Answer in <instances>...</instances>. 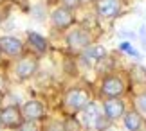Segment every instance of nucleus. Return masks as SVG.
Listing matches in <instances>:
<instances>
[{
  "label": "nucleus",
  "instance_id": "18",
  "mask_svg": "<svg viewBox=\"0 0 146 131\" xmlns=\"http://www.w3.org/2000/svg\"><path fill=\"white\" fill-rule=\"evenodd\" d=\"M141 39H143V43H144V49H146V31L141 29Z\"/></svg>",
  "mask_w": 146,
  "mask_h": 131
},
{
  "label": "nucleus",
  "instance_id": "1",
  "mask_svg": "<svg viewBox=\"0 0 146 131\" xmlns=\"http://www.w3.org/2000/svg\"><path fill=\"white\" fill-rule=\"evenodd\" d=\"M36 72H38V59L33 58V56L20 58L13 66V74L18 81H27V79H31Z\"/></svg>",
  "mask_w": 146,
  "mask_h": 131
},
{
  "label": "nucleus",
  "instance_id": "19",
  "mask_svg": "<svg viewBox=\"0 0 146 131\" xmlns=\"http://www.w3.org/2000/svg\"><path fill=\"white\" fill-rule=\"evenodd\" d=\"M101 131H114V129H110V128H105V129H101Z\"/></svg>",
  "mask_w": 146,
  "mask_h": 131
},
{
  "label": "nucleus",
  "instance_id": "9",
  "mask_svg": "<svg viewBox=\"0 0 146 131\" xmlns=\"http://www.w3.org/2000/svg\"><path fill=\"white\" fill-rule=\"evenodd\" d=\"M103 113L108 120H117L125 115V102H123L119 97L114 99H106L103 102Z\"/></svg>",
  "mask_w": 146,
  "mask_h": 131
},
{
  "label": "nucleus",
  "instance_id": "14",
  "mask_svg": "<svg viewBox=\"0 0 146 131\" xmlns=\"http://www.w3.org/2000/svg\"><path fill=\"white\" fill-rule=\"evenodd\" d=\"M119 50H123L125 54L133 56V58H139V52L132 47V43H130V41H121V43H119Z\"/></svg>",
  "mask_w": 146,
  "mask_h": 131
},
{
  "label": "nucleus",
  "instance_id": "15",
  "mask_svg": "<svg viewBox=\"0 0 146 131\" xmlns=\"http://www.w3.org/2000/svg\"><path fill=\"white\" fill-rule=\"evenodd\" d=\"M135 106H137L139 113H143V115H146V92L139 93L137 97H135Z\"/></svg>",
  "mask_w": 146,
  "mask_h": 131
},
{
  "label": "nucleus",
  "instance_id": "17",
  "mask_svg": "<svg viewBox=\"0 0 146 131\" xmlns=\"http://www.w3.org/2000/svg\"><path fill=\"white\" fill-rule=\"evenodd\" d=\"M4 90H5V77L0 74V93H2Z\"/></svg>",
  "mask_w": 146,
  "mask_h": 131
},
{
  "label": "nucleus",
  "instance_id": "4",
  "mask_svg": "<svg viewBox=\"0 0 146 131\" xmlns=\"http://www.w3.org/2000/svg\"><path fill=\"white\" fill-rule=\"evenodd\" d=\"M0 120L5 129H18L24 124V115H22V110L18 106L9 104L0 111Z\"/></svg>",
  "mask_w": 146,
  "mask_h": 131
},
{
  "label": "nucleus",
  "instance_id": "11",
  "mask_svg": "<svg viewBox=\"0 0 146 131\" xmlns=\"http://www.w3.org/2000/svg\"><path fill=\"white\" fill-rule=\"evenodd\" d=\"M106 58V49L103 45H88V47L83 50V59L87 61L88 65L92 63H99Z\"/></svg>",
  "mask_w": 146,
  "mask_h": 131
},
{
  "label": "nucleus",
  "instance_id": "2",
  "mask_svg": "<svg viewBox=\"0 0 146 131\" xmlns=\"http://www.w3.org/2000/svg\"><path fill=\"white\" fill-rule=\"evenodd\" d=\"M65 41L69 45V49L72 50H78V52H83L88 45H92V38H90V32L87 29H83V27H76V29H72L67 32L65 36Z\"/></svg>",
  "mask_w": 146,
  "mask_h": 131
},
{
  "label": "nucleus",
  "instance_id": "8",
  "mask_svg": "<svg viewBox=\"0 0 146 131\" xmlns=\"http://www.w3.org/2000/svg\"><path fill=\"white\" fill-rule=\"evenodd\" d=\"M0 50L7 58H18L24 52V43L16 36H2L0 38Z\"/></svg>",
  "mask_w": 146,
  "mask_h": 131
},
{
  "label": "nucleus",
  "instance_id": "16",
  "mask_svg": "<svg viewBox=\"0 0 146 131\" xmlns=\"http://www.w3.org/2000/svg\"><path fill=\"white\" fill-rule=\"evenodd\" d=\"M80 4H81V0H61V5L67 9H76V7H80Z\"/></svg>",
  "mask_w": 146,
  "mask_h": 131
},
{
  "label": "nucleus",
  "instance_id": "12",
  "mask_svg": "<svg viewBox=\"0 0 146 131\" xmlns=\"http://www.w3.org/2000/svg\"><path fill=\"white\" fill-rule=\"evenodd\" d=\"M123 122H125V128L128 131H141L143 126H144V120L141 117V113L132 110V111H126L123 115Z\"/></svg>",
  "mask_w": 146,
  "mask_h": 131
},
{
  "label": "nucleus",
  "instance_id": "6",
  "mask_svg": "<svg viewBox=\"0 0 146 131\" xmlns=\"http://www.w3.org/2000/svg\"><path fill=\"white\" fill-rule=\"evenodd\" d=\"M49 16H50V24H52L56 29H61V31L69 29V27L74 24V14H72V11L63 7V5L52 9V13Z\"/></svg>",
  "mask_w": 146,
  "mask_h": 131
},
{
  "label": "nucleus",
  "instance_id": "20",
  "mask_svg": "<svg viewBox=\"0 0 146 131\" xmlns=\"http://www.w3.org/2000/svg\"><path fill=\"white\" fill-rule=\"evenodd\" d=\"M2 56H4V54H2V50H0V61H2Z\"/></svg>",
  "mask_w": 146,
  "mask_h": 131
},
{
  "label": "nucleus",
  "instance_id": "21",
  "mask_svg": "<svg viewBox=\"0 0 146 131\" xmlns=\"http://www.w3.org/2000/svg\"><path fill=\"white\" fill-rule=\"evenodd\" d=\"M2 128H4V126H2V120H0V129H2Z\"/></svg>",
  "mask_w": 146,
  "mask_h": 131
},
{
  "label": "nucleus",
  "instance_id": "13",
  "mask_svg": "<svg viewBox=\"0 0 146 131\" xmlns=\"http://www.w3.org/2000/svg\"><path fill=\"white\" fill-rule=\"evenodd\" d=\"M27 41H29L31 49L35 50V52H38V54H45V52H47V49H49L47 39L43 38V36H40L38 32L29 31V32H27Z\"/></svg>",
  "mask_w": 146,
  "mask_h": 131
},
{
  "label": "nucleus",
  "instance_id": "3",
  "mask_svg": "<svg viewBox=\"0 0 146 131\" xmlns=\"http://www.w3.org/2000/svg\"><path fill=\"white\" fill-rule=\"evenodd\" d=\"M88 102H90L88 92L83 90V88H70L69 92L65 93V106L69 108L70 111H81Z\"/></svg>",
  "mask_w": 146,
  "mask_h": 131
},
{
  "label": "nucleus",
  "instance_id": "10",
  "mask_svg": "<svg viewBox=\"0 0 146 131\" xmlns=\"http://www.w3.org/2000/svg\"><path fill=\"white\" fill-rule=\"evenodd\" d=\"M121 0H98V13L101 18H115L121 13Z\"/></svg>",
  "mask_w": 146,
  "mask_h": 131
},
{
  "label": "nucleus",
  "instance_id": "7",
  "mask_svg": "<svg viewBox=\"0 0 146 131\" xmlns=\"http://www.w3.org/2000/svg\"><path fill=\"white\" fill-rule=\"evenodd\" d=\"M22 115H24L25 122H38L45 115V108L38 99H31L22 106Z\"/></svg>",
  "mask_w": 146,
  "mask_h": 131
},
{
  "label": "nucleus",
  "instance_id": "5",
  "mask_svg": "<svg viewBox=\"0 0 146 131\" xmlns=\"http://www.w3.org/2000/svg\"><path fill=\"white\" fill-rule=\"evenodd\" d=\"M125 81L119 76H106L101 83V93L106 99H114V97H121L125 93Z\"/></svg>",
  "mask_w": 146,
  "mask_h": 131
}]
</instances>
